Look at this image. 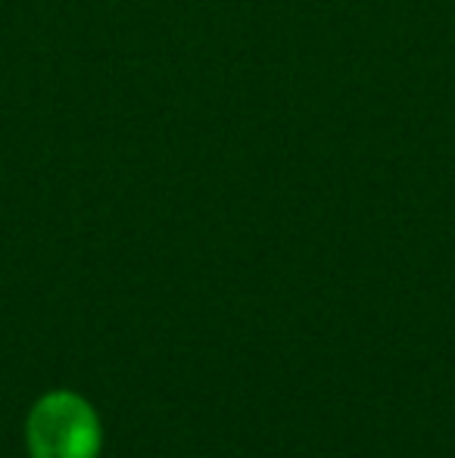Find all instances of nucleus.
Listing matches in <instances>:
<instances>
[{
  "label": "nucleus",
  "instance_id": "obj_1",
  "mask_svg": "<svg viewBox=\"0 0 455 458\" xmlns=\"http://www.w3.org/2000/svg\"><path fill=\"white\" fill-rule=\"evenodd\" d=\"M25 443L31 458H100L104 424L85 396L50 390L25 418Z\"/></svg>",
  "mask_w": 455,
  "mask_h": 458
}]
</instances>
